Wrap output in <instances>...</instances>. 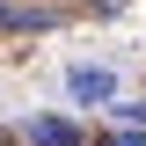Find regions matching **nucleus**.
Here are the masks:
<instances>
[{"label": "nucleus", "mask_w": 146, "mask_h": 146, "mask_svg": "<svg viewBox=\"0 0 146 146\" xmlns=\"http://www.w3.org/2000/svg\"><path fill=\"white\" fill-rule=\"evenodd\" d=\"M66 95L73 102H110V95H117V73L110 66H73L66 73Z\"/></svg>", "instance_id": "1"}, {"label": "nucleus", "mask_w": 146, "mask_h": 146, "mask_svg": "<svg viewBox=\"0 0 146 146\" xmlns=\"http://www.w3.org/2000/svg\"><path fill=\"white\" fill-rule=\"evenodd\" d=\"M95 7H124V0H95Z\"/></svg>", "instance_id": "5"}, {"label": "nucleus", "mask_w": 146, "mask_h": 146, "mask_svg": "<svg viewBox=\"0 0 146 146\" xmlns=\"http://www.w3.org/2000/svg\"><path fill=\"white\" fill-rule=\"evenodd\" d=\"M22 146H88V139L66 117H22Z\"/></svg>", "instance_id": "2"}, {"label": "nucleus", "mask_w": 146, "mask_h": 146, "mask_svg": "<svg viewBox=\"0 0 146 146\" xmlns=\"http://www.w3.org/2000/svg\"><path fill=\"white\" fill-rule=\"evenodd\" d=\"M102 146H146V124H117V131H110Z\"/></svg>", "instance_id": "4"}, {"label": "nucleus", "mask_w": 146, "mask_h": 146, "mask_svg": "<svg viewBox=\"0 0 146 146\" xmlns=\"http://www.w3.org/2000/svg\"><path fill=\"white\" fill-rule=\"evenodd\" d=\"M44 22H51V15H22V7L0 0V29H44Z\"/></svg>", "instance_id": "3"}]
</instances>
